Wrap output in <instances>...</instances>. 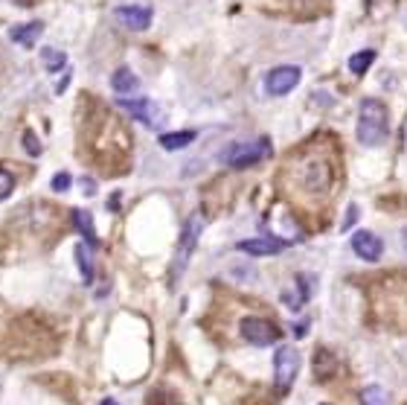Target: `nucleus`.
Wrapping results in <instances>:
<instances>
[{
  "label": "nucleus",
  "instance_id": "c85d7f7f",
  "mask_svg": "<svg viewBox=\"0 0 407 405\" xmlns=\"http://www.w3.org/2000/svg\"><path fill=\"white\" fill-rule=\"evenodd\" d=\"M401 245H404V251H407V228L401 231Z\"/></svg>",
  "mask_w": 407,
  "mask_h": 405
},
{
  "label": "nucleus",
  "instance_id": "2eb2a0df",
  "mask_svg": "<svg viewBox=\"0 0 407 405\" xmlns=\"http://www.w3.org/2000/svg\"><path fill=\"white\" fill-rule=\"evenodd\" d=\"M192 140H195V132H169L160 137V146L166 152H177V149H186Z\"/></svg>",
  "mask_w": 407,
  "mask_h": 405
},
{
  "label": "nucleus",
  "instance_id": "c756f323",
  "mask_svg": "<svg viewBox=\"0 0 407 405\" xmlns=\"http://www.w3.org/2000/svg\"><path fill=\"white\" fill-rule=\"evenodd\" d=\"M102 405H120V402H117V399H105Z\"/></svg>",
  "mask_w": 407,
  "mask_h": 405
},
{
  "label": "nucleus",
  "instance_id": "f3484780",
  "mask_svg": "<svg viewBox=\"0 0 407 405\" xmlns=\"http://www.w3.org/2000/svg\"><path fill=\"white\" fill-rule=\"evenodd\" d=\"M73 222H76V228H79V234L85 236L90 245H96V228H93V219H90V213H85V210H76L73 213Z\"/></svg>",
  "mask_w": 407,
  "mask_h": 405
},
{
  "label": "nucleus",
  "instance_id": "ddd939ff",
  "mask_svg": "<svg viewBox=\"0 0 407 405\" xmlns=\"http://www.w3.org/2000/svg\"><path fill=\"white\" fill-rule=\"evenodd\" d=\"M41 32H44V24L41 21H29V24L15 26L9 36H12V41H18L21 47H35V41L41 38Z\"/></svg>",
  "mask_w": 407,
  "mask_h": 405
},
{
  "label": "nucleus",
  "instance_id": "0eeeda50",
  "mask_svg": "<svg viewBox=\"0 0 407 405\" xmlns=\"http://www.w3.org/2000/svg\"><path fill=\"white\" fill-rule=\"evenodd\" d=\"M297 370H300V353L294 347H280L273 356V376H276V388L280 391H288L297 379Z\"/></svg>",
  "mask_w": 407,
  "mask_h": 405
},
{
  "label": "nucleus",
  "instance_id": "a211bd4d",
  "mask_svg": "<svg viewBox=\"0 0 407 405\" xmlns=\"http://www.w3.org/2000/svg\"><path fill=\"white\" fill-rule=\"evenodd\" d=\"M372 61H376V50H361V53H355V56L349 59V70H352L355 76H361V73L369 70Z\"/></svg>",
  "mask_w": 407,
  "mask_h": 405
},
{
  "label": "nucleus",
  "instance_id": "412c9836",
  "mask_svg": "<svg viewBox=\"0 0 407 405\" xmlns=\"http://www.w3.org/2000/svg\"><path fill=\"white\" fill-rule=\"evenodd\" d=\"M361 399H364V405H387V391L381 385H369V388H364Z\"/></svg>",
  "mask_w": 407,
  "mask_h": 405
},
{
  "label": "nucleus",
  "instance_id": "aec40b11",
  "mask_svg": "<svg viewBox=\"0 0 407 405\" xmlns=\"http://www.w3.org/2000/svg\"><path fill=\"white\" fill-rule=\"evenodd\" d=\"M332 370H335V359L326 350H317V356H314V374H317V379H329Z\"/></svg>",
  "mask_w": 407,
  "mask_h": 405
},
{
  "label": "nucleus",
  "instance_id": "f8f14e48",
  "mask_svg": "<svg viewBox=\"0 0 407 405\" xmlns=\"http://www.w3.org/2000/svg\"><path fill=\"white\" fill-rule=\"evenodd\" d=\"M120 105L134 114V120L145 123V125H154V117H157V105L152 100H120Z\"/></svg>",
  "mask_w": 407,
  "mask_h": 405
},
{
  "label": "nucleus",
  "instance_id": "6e6552de",
  "mask_svg": "<svg viewBox=\"0 0 407 405\" xmlns=\"http://www.w3.org/2000/svg\"><path fill=\"white\" fill-rule=\"evenodd\" d=\"M303 79V70L294 68V64H282V68H273L268 76H265V91L271 96H285L291 93Z\"/></svg>",
  "mask_w": 407,
  "mask_h": 405
},
{
  "label": "nucleus",
  "instance_id": "f257e3e1",
  "mask_svg": "<svg viewBox=\"0 0 407 405\" xmlns=\"http://www.w3.org/2000/svg\"><path fill=\"white\" fill-rule=\"evenodd\" d=\"M53 347H56L53 333L35 318L15 321L9 333L3 335V342H0V353H6L9 359H38V356L50 353Z\"/></svg>",
  "mask_w": 407,
  "mask_h": 405
},
{
  "label": "nucleus",
  "instance_id": "9b49d317",
  "mask_svg": "<svg viewBox=\"0 0 407 405\" xmlns=\"http://www.w3.org/2000/svg\"><path fill=\"white\" fill-rule=\"evenodd\" d=\"M117 18L128 26V29H145L152 24V9L149 6H120Z\"/></svg>",
  "mask_w": 407,
  "mask_h": 405
},
{
  "label": "nucleus",
  "instance_id": "7ed1b4c3",
  "mask_svg": "<svg viewBox=\"0 0 407 405\" xmlns=\"http://www.w3.org/2000/svg\"><path fill=\"white\" fill-rule=\"evenodd\" d=\"M297 184L312 192V196H320V192H326L332 187V164L323 158H305L297 164Z\"/></svg>",
  "mask_w": 407,
  "mask_h": 405
},
{
  "label": "nucleus",
  "instance_id": "423d86ee",
  "mask_svg": "<svg viewBox=\"0 0 407 405\" xmlns=\"http://www.w3.org/2000/svg\"><path fill=\"white\" fill-rule=\"evenodd\" d=\"M241 335L248 338V342L253 344V347H271L273 342H280V327H276L273 321H268V318H244L241 321Z\"/></svg>",
  "mask_w": 407,
  "mask_h": 405
},
{
  "label": "nucleus",
  "instance_id": "393cba45",
  "mask_svg": "<svg viewBox=\"0 0 407 405\" xmlns=\"http://www.w3.org/2000/svg\"><path fill=\"white\" fill-rule=\"evenodd\" d=\"M24 146H26L29 155H41V146H38V140H35L32 132H24Z\"/></svg>",
  "mask_w": 407,
  "mask_h": 405
},
{
  "label": "nucleus",
  "instance_id": "cd10ccee",
  "mask_svg": "<svg viewBox=\"0 0 407 405\" xmlns=\"http://www.w3.org/2000/svg\"><path fill=\"white\" fill-rule=\"evenodd\" d=\"M294 335L300 338V335H305V323H300V327H294Z\"/></svg>",
  "mask_w": 407,
  "mask_h": 405
},
{
  "label": "nucleus",
  "instance_id": "4be33fe9",
  "mask_svg": "<svg viewBox=\"0 0 407 405\" xmlns=\"http://www.w3.org/2000/svg\"><path fill=\"white\" fill-rule=\"evenodd\" d=\"M149 405H177V397L169 391V388H160L149 397Z\"/></svg>",
  "mask_w": 407,
  "mask_h": 405
},
{
  "label": "nucleus",
  "instance_id": "39448f33",
  "mask_svg": "<svg viewBox=\"0 0 407 405\" xmlns=\"http://www.w3.org/2000/svg\"><path fill=\"white\" fill-rule=\"evenodd\" d=\"M204 231V219L195 213L189 216V222L184 224V234H181V245H177V254H175V266H172V280H177L181 274L186 271V263H189V257L195 251V245H198V236Z\"/></svg>",
  "mask_w": 407,
  "mask_h": 405
},
{
  "label": "nucleus",
  "instance_id": "b1692460",
  "mask_svg": "<svg viewBox=\"0 0 407 405\" xmlns=\"http://www.w3.org/2000/svg\"><path fill=\"white\" fill-rule=\"evenodd\" d=\"M70 184H73V178H70L67 172H56V175H53V190H56V192H67Z\"/></svg>",
  "mask_w": 407,
  "mask_h": 405
},
{
  "label": "nucleus",
  "instance_id": "1a4fd4ad",
  "mask_svg": "<svg viewBox=\"0 0 407 405\" xmlns=\"http://www.w3.org/2000/svg\"><path fill=\"white\" fill-rule=\"evenodd\" d=\"M352 251L367 263H378L381 254H384V242L376 234H369V231H358L352 236Z\"/></svg>",
  "mask_w": 407,
  "mask_h": 405
},
{
  "label": "nucleus",
  "instance_id": "dca6fc26",
  "mask_svg": "<svg viewBox=\"0 0 407 405\" xmlns=\"http://www.w3.org/2000/svg\"><path fill=\"white\" fill-rule=\"evenodd\" d=\"M76 263H79V274H81V283L90 286L93 283V266H90V254H88V245H76Z\"/></svg>",
  "mask_w": 407,
  "mask_h": 405
},
{
  "label": "nucleus",
  "instance_id": "6ab92c4d",
  "mask_svg": "<svg viewBox=\"0 0 407 405\" xmlns=\"http://www.w3.org/2000/svg\"><path fill=\"white\" fill-rule=\"evenodd\" d=\"M41 59H44V64H47V70L50 73H58L64 68V61H67V56H64L61 50H56V47H44Z\"/></svg>",
  "mask_w": 407,
  "mask_h": 405
},
{
  "label": "nucleus",
  "instance_id": "f03ea898",
  "mask_svg": "<svg viewBox=\"0 0 407 405\" xmlns=\"http://www.w3.org/2000/svg\"><path fill=\"white\" fill-rule=\"evenodd\" d=\"M390 135V114L381 100H364L358 111V140L364 146H381Z\"/></svg>",
  "mask_w": 407,
  "mask_h": 405
},
{
  "label": "nucleus",
  "instance_id": "bb28decb",
  "mask_svg": "<svg viewBox=\"0 0 407 405\" xmlns=\"http://www.w3.org/2000/svg\"><path fill=\"white\" fill-rule=\"evenodd\" d=\"M355 219H358V207L352 204V207H349V213H346V219H344V231L352 228V222H355Z\"/></svg>",
  "mask_w": 407,
  "mask_h": 405
},
{
  "label": "nucleus",
  "instance_id": "5701e85b",
  "mask_svg": "<svg viewBox=\"0 0 407 405\" xmlns=\"http://www.w3.org/2000/svg\"><path fill=\"white\" fill-rule=\"evenodd\" d=\"M12 190H15V178H12V172L0 169V201L9 199V192H12Z\"/></svg>",
  "mask_w": 407,
  "mask_h": 405
},
{
  "label": "nucleus",
  "instance_id": "a878e982",
  "mask_svg": "<svg viewBox=\"0 0 407 405\" xmlns=\"http://www.w3.org/2000/svg\"><path fill=\"white\" fill-rule=\"evenodd\" d=\"M81 190H85V196H93V192H96V181H93V178H81Z\"/></svg>",
  "mask_w": 407,
  "mask_h": 405
},
{
  "label": "nucleus",
  "instance_id": "20e7f679",
  "mask_svg": "<svg viewBox=\"0 0 407 405\" xmlns=\"http://www.w3.org/2000/svg\"><path fill=\"white\" fill-rule=\"evenodd\" d=\"M268 155H271L268 137H259L256 143H236V146H230V149L221 155V160H224V164H230L233 169H248V167L259 164V160L268 158Z\"/></svg>",
  "mask_w": 407,
  "mask_h": 405
},
{
  "label": "nucleus",
  "instance_id": "4468645a",
  "mask_svg": "<svg viewBox=\"0 0 407 405\" xmlns=\"http://www.w3.org/2000/svg\"><path fill=\"white\" fill-rule=\"evenodd\" d=\"M111 88L117 91V93H134L140 88V79L128 70V68H120L117 73L111 76Z\"/></svg>",
  "mask_w": 407,
  "mask_h": 405
},
{
  "label": "nucleus",
  "instance_id": "9d476101",
  "mask_svg": "<svg viewBox=\"0 0 407 405\" xmlns=\"http://www.w3.org/2000/svg\"><path fill=\"white\" fill-rule=\"evenodd\" d=\"M236 248L241 254H250V257H273L285 248V242L276 236H256V239H241Z\"/></svg>",
  "mask_w": 407,
  "mask_h": 405
}]
</instances>
